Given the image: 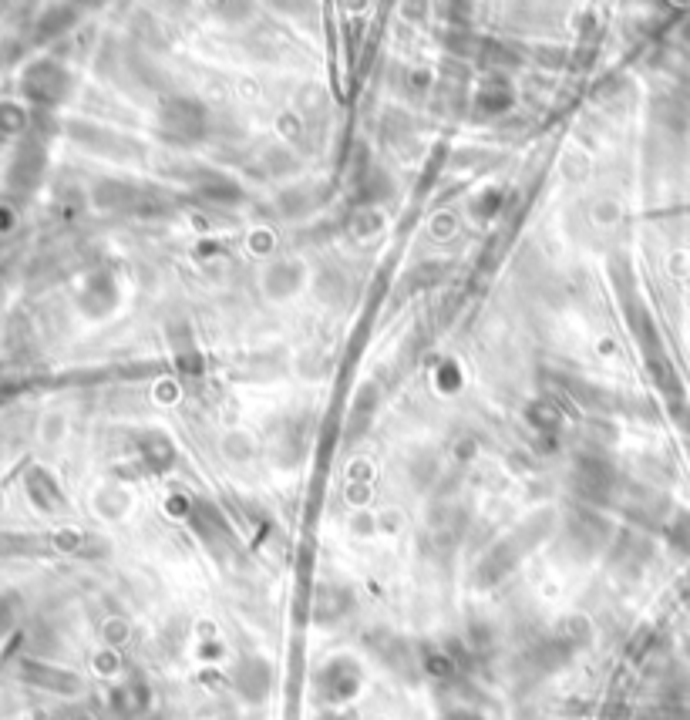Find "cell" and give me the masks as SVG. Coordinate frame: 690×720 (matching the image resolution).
I'll use <instances>...</instances> for the list:
<instances>
[{"instance_id":"obj_20","label":"cell","mask_w":690,"mask_h":720,"mask_svg":"<svg viewBox=\"0 0 690 720\" xmlns=\"http://www.w3.org/2000/svg\"><path fill=\"white\" fill-rule=\"evenodd\" d=\"M303 451V428L297 421L283 428V435L276 438V455H280V465H293Z\"/></svg>"},{"instance_id":"obj_5","label":"cell","mask_w":690,"mask_h":720,"mask_svg":"<svg viewBox=\"0 0 690 720\" xmlns=\"http://www.w3.org/2000/svg\"><path fill=\"white\" fill-rule=\"evenodd\" d=\"M556 381L566 387V398L573 404H579L586 414H593V418H606V414H613L616 408H620V401H616L610 391H603L600 384L586 381V377L556 374Z\"/></svg>"},{"instance_id":"obj_19","label":"cell","mask_w":690,"mask_h":720,"mask_svg":"<svg viewBox=\"0 0 690 720\" xmlns=\"http://www.w3.org/2000/svg\"><path fill=\"white\" fill-rule=\"evenodd\" d=\"M371 650H377V657L388 663L391 670H404L411 663L408 657V646H404L398 636H374L371 640Z\"/></svg>"},{"instance_id":"obj_15","label":"cell","mask_w":690,"mask_h":720,"mask_svg":"<svg viewBox=\"0 0 690 720\" xmlns=\"http://www.w3.org/2000/svg\"><path fill=\"white\" fill-rule=\"evenodd\" d=\"M354 196L364 206H381L391 196V179L377 165H364V172H357L354 179Z\"/></svg>"},{"instance_id":"obj_6","label":"cell","mask_w":690,"mask_h":720,"mask_svg":"<svg viewBox=\"0 0 690 720\" xmlns=\"http://www.w3.org/2000/svg\"><path fill=\"white\" fill-rule=\"evenodd\" d=\"M189 522H192V529L199 532V539L213 552L233 549V529H229V522L223 519V512H219L213 502H192Z\"/></svg>"},{"instance_id":"obj_23","label":"cell","mask_w":690,"mask_h":720,"mask_svg":"<svg viewBox=\"0 0 690 720\" xmlns=\"http://www.w3.org/2000/svg\"><path fill=\"white\" fill-rule=\"evenodd\" d=\"M499 202H502V192H499V189H485L482 196L475 199V219H492L495 212L502 209Z\"/></svg>"},{"instance_id":"obj_12","label":"cell","mask_w":690,"mask_h":720,"mask_svg":"<svg viewBox=\"0 0 690 720\" xmlns=\"http://www.w3.org/2000/svg\"><path fill=\"white\" fill-rule=\"evenodd\" d=\"M169 344L172 354H176V364L182 374H199L202 371V354L192 340V330L186 320H169Z\"/></svg>"},{"instance_id":"obj_24","label":"cell","mask_w":690,"mask_h":720,"mask_svg":"<svg viewBox=\"0 0 690 720\" xmlns=\"http://www.w3.org/2000/svg\"><path fill=\"white\" fill-rule=\"evenodd\" d=\"M320 720H344V714H324Z\"/></svg>"},{"instance_id":"obj_4","label":"cell","mask_w":690,"mask_h":720,"mask_svg":"<svg viewBox=\"0 0 690 720\" xmlns=\"http://www.w3.org/2000/svg\"><path fill=\"white\" fill-rule=\"evenodd\" d=\"M610 542V522L590 505H579L563 519V546L573 559H593Z\"/></svg>"},{"instance_id":"obj_11","label":"cell","mask_w":690,"mask_h":720,"mask_svg":"<svg viewBox=\"0 0 690 720\" xmlns=\"http://www.w3.org/2000/svg\"><path fill=\"white\" fill-rule=\"evenodd\" d=\"M236 694L243 700H250V704H260V700L270 694V667H266V660L260 657H250L243 660L236 667Z\"/></svg>"},{"instance_id":"obj_7","label":"cell","mask_w":690,"mask_h":720,"mask_svg":"<svg viewBox=\"0 0 690 720\" xmlns=\"http://www.w3.org/2000/svg\"><path fill=\"white\" fill-rule=\"evenodd\" d=\"M361 687V670L351 660H330L324 670L317 673V690L327 704H340V700H351Z\"/></svg>"},{"instance_id":"obj_14","label":"cell","mask_w":690,"mask_h":720,"mask_svg":"<svg viewBox=\"0 0 690 720\" xmlns=\"http://www.w3.org/2000/svg\"><path fill=\"white\" fill-rule=\"evenodd\" d=\"M650 559V542L637 532H620L613 542V569H640Z\"/></svg>"},{"instance_id":"obj_2","label":"cell","mask_w":690,"mask_h":720,"mask_svg":"<svg viewBox=\"0 0 690 720\" xmlns=\"http://www.w3.org/2000/svg\"><path fill=\"white\" fill-rule=\"evenodd\" d=\"M627 478L616 472V465L610 455L603 451V445H586L573 461V472H569V488L583 498L586 505H616Z\"/></svg>"},{"instance_id":"obj_13","label":"cell","mask_w":690,"mask_h":720,"mask_svg":"<svg viewBox=\"0 0 690 720\" xmlns=\"http://www.w3.org/2000/svg\"><path fill=\"white\" fill-rule=\"evenodd\" d=\"M377 404H381V398H377L374 387H361V391H357L351 411H347V445L361 441L367 431H371V421H374V414H377Z\"/></svg>"},{"instance_id":"obj_9","label":"cell","mask_w":690,"mask_h":720,"mask_svg":"<svg viewBox=\"0 0 690 720\" xmlns=\"http://www.w3.org/2000/svg\"><path fill=\"white\" fill-rule=\"evenodd\" d=\"M260 283L270 300H290V297H297L300 286L307 283V270H303V263H297V260H273V263H266Z\"/></svg>"},{"instance_id":"obj_22","label":"cell","mask_w":690,"mask_h":720,"mask_svg":"<svg viewBox=\"0 0 690 720\" xmlns=\"http://www.w3.org/2000/svg\"><path fill=\"white\" fill-rule=\"evenodd\" d=\"M667 539H670V546H674V549L690 552V512H680L677 519L670 522Z\"/></svg>"},{"instance_id":"obj_3","label":"cell","mask_w":690,"mask_h":720,"mask_svg":"<svg viewBox=\"0 0 690 720\" xmlns=\"http://www.w3.org/2000/svg\"><path fill=\"white\" fill-rule=\"evenodd\" d=\"M155 132L169 145H196L209 132V112L196 98H165L155 115Z\"/></svg>"},{"instance_id":"obj_10","label":"cell","mask_w":690,"mask_h":720,"mask_svg":"<svg viewBox=\"0 0 690 720\" xmlns=\"http://www.w3.org/2000/svg\"><path fill=\"white\" fill-rule=\"evenodd\" d=\"M135 455L142 458V465L149 475H162L165 468L176 461V445H172L169 435H162V431H138Z\"/></svg>"},{"instance_id":"obj_21","label":"cell","mask_w":690,"mask_h":720,"mask_svg":"<svg viewBox=\"0 0 690 720\" xmlns=\"http://www.w3.org/2000/svg\"><path fill=\"white\" fill-rule=\"evenodd\" d=\"M529 418L532 424H536L539 431H556L559 428V411H556V404H549V401H539V404H532L529 408Z\"/></svg>"},{"instance_id":"obj_8","label":"cell","mask_w":690,"mask_h":720,"mask_svg":"<svg viewBox=\"0 0 690 720\" xmlns=\"http://www.w3.org/2000/svg\"><path fill=\"white\" fill-rule=\"evenodd\" d=\"M512 101H515V88H512L509 75L489 71L475 91V115L478 118H502L512 108Z\"/></svg>"},{"instance_id":"obj_1","label":"cell","mask_w":690,"mask_h":720,"mask_svg":"<svg viewBox=\"0 0 690 720\" xmlns=\"http://www.w3.org/2000/svg\"><path fill=\"white\" fill-rule=\"evenodd\" d=\"M552 525H556V515L552 512H539L532 515L519 525V529H512V535H505L502 542H495L489 549V556L482 559V566H478V586H495L505 572H512L519 566L522 559H526V552L532 546H539L542 539L552 532Z\"/></svg>"},{"instance_id":"obj_17","label":"cell","mask_w":690,"mask_h":720,"mask_svg":"<svg viewBox=\"0 0 690 720\" xmlns=\"http://www.w3.org/2000/svg\"><path fill=\"white\" fill-rule=\"evenodd\" d=\"M135 199H138V192L128 186V182H118V179H105L95 189V202L101 209H132Z\"/></svg>"},{"instance_id":"obj_16","label":"cell","mask_w":690,"mask_h":720,"mask_svg":"<svg viewBox=\"0 0 690 720\" xmlns=\"http://www.w3.org/2000/svg\"><path fill=\"white\" fill-rule=\"evenodd\" d=\"M196 192L206 202H213V206H233V202L243 199V189H239V182H233L229 175H219V172L202 175V179L196 182Z\"/></svg>"},{"instance_id":"obj_18","label":"cell","mask_w":690,"mask_h":720,"mask_svg":"<svg viewBox=\"0 0 690 720\" xmlns=\"http://www.w3.org/2000/svg\"><path fill=\"white\" fill-rule=\"evenodd\" d=\"M347 606H351V593L340 586H324L317 593V620L320 623H334L337 616L347 613Z\"/></svg>"}]
</instances>
